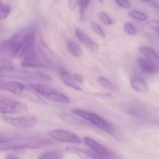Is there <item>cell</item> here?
<instances>
[{
	"label": "cell",
	"mask_w": 159,
	"mask_h": 159,
	"mask_svg": "<svg viewBox=\"0 0 159 159\" xmlns=\"http://www.w3.org/2000/svg\"><path fill=\"white\" fill-rule=\"evenodd\" d=\"M63 154L59 151H50L40 155L38 159H62Z\"/></svg>",
	"instance_id": "20"
},
{
	"label": "cell",
	"mask_w": 159,
	"mask_h": 159,
	"mask_svg": "<svg viewBox=\"0 0 159 159\" xmlns=\"http://www.w3.org/2000/svg\"><path fill=\"white\" fill-rule=\"evenodd\" d=\"M94 96L97 98L103 100H110L112 98V94L109 93H97L94 94Z\"/></svg>",
	"instance_id": "30"
},
{
	"label": "cell",
	"mask_w": 159,
	"mask_h": 159,
	"mask_svg": "<svg viewBox=\"0 0 159 159\" xmlns=\"http://www.w3.org/2000/svg\"><path fill=\"white\" fill-rule=\"evenodd\" d=\"M67 152L74 154L82 159H105L96 152L91 149L83 150L74 147H68L66 149Z\"/></svg>",
	"instance_id": "9"
},
{
	"label": "cell",
	"mask_w": 159,
	"mask_h": 159,
	"mask_svg": "<svg viewBox=\"0 0 159 159\" xmlns=\"http://www.w3.org/2000/svg\"><path fill=\"white\" fill-rule=\"evenodd\" d=\"M75 35L80 42L86 48L93 52L99 51V47L98 44L87 35L81 29L78 28L75 29Z\"/></svg>",
	"instance_id": "8"
},
{
	"label": "cell",
	"mask_w": 159,
	"mask_h": 159,
	"mask_svg": "<svg viewBox=\"0 0 159 159\" xmlns=\"http://www.w3.org/2000/svg\"><path fill=\"white\" fill-rule=\"evenodd\" d=\"M91 26L93 31L101 38H105L106 35L102 29L97 23L94 22H92L91 23Z\"/></svg>",
	"instance_id": "25"
},
{
	"label": "cell",
	"mask_w": 159,
	"mask_h": 159,
	"mask_svg": "<svg viewBox=\"0 0 159 159\" xmlns=\"http://www.w3.org/2000/svg\"><path fill=\"white\" fill-rule=\"evenodd\" d=\"M67 47L70 53L74 57L79 58L82 55V51L80 48L73 41L68 42Z\"/></svg>",
	"instance_id": "21"
},
{
	"label": "cell",
	"mask_w": 159,
	"mask_h": 159,
	"mask_svg": "<svg viewBox=\"0 0 159 159\" xmlns=\"http://www.w3.org/2000/svg\"><path fill=\"white\" fill-rule=\"evenodd\" d=\"M38 49L45 62L50 65L54 64L55 60L53 53L45 43L40 42L38 44Z\"/></svg>",
	"instance_id": "11"
},
{
	"label": "cell",
	"mask_w": 159,
	"mask_h": 159,
	"mask_svg": "<svg viewBox=\"0 0 159 159\" xmlns=\"http://www.w3.org/2000/svg\"><path fill=\"white\" fill-rule=\"evenodd\" d=\"M124 30L128 34L134 35L137 33L136 29L130 22H126L124 25Z\"/></svg>",
	"instance_id": "27"
},
{
	"label": "cell",
	"mask_w": 159,
	"mask_h": 159,
	"mask_svg": "<svg viewBox=\"0 0 159 159\" xmlns=\"http://www.w3.org/2000/svg\"><path fill=\"white\" fill-rule=\"evenodd\" d=\"M51 139L38 136H21L12 141L0 144V151L14 149H39L45 148L53 144Z\"/></svg>",
	"instance_id": "1"
},
{
	"label": "cell",
	"mask_w": 159,
	"mask_h": 159,
	"mask_svg": "<svg viewBox=\"0 0 159 159\" xmlns=\"http://www.w3.org/2000/svg\"><path fill=\"white\" fill-rule=\"evenodd\" d=\"M98 17L100 20L106 25H111L113 24V21L110 17L103 12H99L97 14Z\"/></svg>",
	"instance_id": "26"
},
{
	"label": "cell",
	"mask_w": 159,
	"mask_h": 159,
	"mask_svg": "<svg viewBox=\"0 0 159 159\" xmlns=\"http://www.w3.org/2000/svg\"><path fill=\"white\" fill-rule=\"evenodd\" d=\"M137 62L141 69L146 72L155 73L157 72V67L147 59L139 58Z\"/></svg>",
	"instance_id": "16"
},
{
	"label": "cell",
	"mask_w": 159,
	"mask_h": 159,
	"mask_svg": "<svg viewBox=\"0 0 159 159\" xmlns=\"http://www.w3.org/2000/svg\"><path fill=\"white\" fill-rule=\"evenodd\" d=\"M28 111L23 103L8 98L0 99V114H17Z\"/></svg>",
	"instance_id": "6"
},
{
	"label": "cell",
	"mask_w": 159,
	"mask_h": 159,
	"mask_svg": "<svg viewBox=\"0 0 159 159\" xmlns=\"http://www.w3.org/2000/svg\"><path fill=\"white\" fill-rule=\"evenodd\" d=\"M80 18L81 20L83 21H86L87 17H86V13L85 12V10L80 9Z\"/></svg>",
	"instance_id": "36"
},
{
	"label": "cell",
	"mask_w": 159,
	"mask_h": 159,
	"mask_svg": "<svg viewBox=\"0 0 159 159\" xmlns=\"http://www.w3.org/2000/svg\"><path fill=\"white\" fill-rule=\"evenodd\" d=\"M60 74L61 80L65 85L71 88L74 89L75 90L82 91V88L77 83H76L68 71L64 69H61L60 70Z\"/></svg>",
	"instance_id": "14"
},
{
	"label": "cell",
	"mask_w": 159,
	"mask_h": 159,
	"mask_svg": "<svg viewBox=\"0 0 159 159\" xmlns=\"http://www.w3.org/2000/svg\"><path fill=\"white\" fill-rule=\"evenodd\" d=\"M48 134L52 139L60 142L77 144L82 143V140L79 135L66 130H54L49 132Z\"/></svg>",
	"instance_id": "7"
},
{
	"label": "cell",
	"mask_w": 159,
	"mask_h": 159,
	"mask_svg": "<svg viewBox=\"0 0 159 159\" xmlns=\"http://www.w3.org/2000/svg\"><path fill=\"white\" fill-rule=\"evenodd\" d=\"M130 16L140 21H144L148 19V16L145 13L137 10H131L129 12Z\"/></svg>",
	"instance_id": "23"
},
{
	"label": "cell",
	"mask_w": 159,
	"mask_h": 159,
	"mask_svg": "<svg viewBox=\"0 0 159 159\" xmlns=\"http://www.w3.org/2000/svg\"><path fill=\"white\" fill-rule=\"evenodd\" d=\"M5 159H19V157L15 155H8L6 157Z\"/></svg>",
	"instance_id": "38"
},
{
	"label": "cell",
	"mask_w": 159,
	"mask_h": 159,
	"mask_svg": "<svg viewBox=\"0 0 159 159\" xmlns=\"http://www.w3.org/2000/svg\"><path fill=\"white\" fill-rule=\"evenodd\" d=\"M11 7L0 1V20L6 18L11 13Z\"/></svg>",
	"instance_id": "22"
},
{
	"label": "cell",
	"mask_w": 159,
	"mask_h": 159,
	"mask_svg": "<svg viewBox=\"0 0 159 159\" xmlns=\"http://www.w3.org/2000/svg\"><path fill=\"white\" fill-rule=\"evenodd\" d=\"M83 141L90 149L93 150L105 159H124L92 138L84 137Z\"/></svg>",
	"instance_id": "5"
},
{
	"label": "cell",
	"mask_w": 159,
	"mask_h": 159,
	"mask_svg": "<svg viewBox=\"0 0 159 159\" xmlns=\"http://www.w3.org/2000/svg\"><path fill=\"white\" fill-rule=\"evenodd\" d=\"M30 30H21L7 40V52L10 56L15 57L18 55L27 40Z\"/></svg>",
	"instance_id": "4"
},
{
	"label": "cell",
	"mask_w": 159,
	"mask_h": 159,
	"mask_svg": "<svg viewBox=\"0 0 159 159\" xmlns=\"http://www.w3.org/2000/svg\"><path fill=\"white\" fill-rule=\"evenodd\" d=\"M140 52L155 66H159V55L153 49L148 47L139 48Z\"/></svg>",
	"instance_id": "15"
},
{
	"label": "cell",
	"mask_w": 159,
	"mask_h": 159,
	"mask_svg": "<svg viewBox=\"0 0 159 159\" xmlns=\"http://www.w3.org/2000/svg\"><path fill=\"white\" fill-rule=\"evenodd\" d=\"M36 74L38 76V77L40 78V79H42V80H45L47 81H52V79L50 76L46 74L45 73L42 72H37L36 73Z\"/></svg>",
	"instance_id": "31"
},
{
	"label": "cell",
	"mask_w": 159,
	"mask_h": 159,
	"mask_svg": "<svg viewBox=\"0 0 159 159\" xmlns=\"http://www.w3.org/2000/svg\"><path fill=\"white\" fill-rule=\"evenodd\" d=\"M7 41L0 42V54L4 52H7Z\"/></svg>",
	"instance_id": "32"
},
{
	"label": "cell",
	"mask_w": 159,
	"mask_h": 159,
	"mask_svg": "<svg viewBox=\"0 0 159 159\" xmlns=\"http://www.w3.org/2000/svg\"><path fill=\"white\" fill-rule=\"evenodd\" d=\"M130 85L133 89L140 93H147L149 90L144 79L139 77L134 76L130 79Z\"/></svg>",
	"instance_id": "13"
},
{
	"label": "cell",
	"mask_w": 159,
	"mask_h": 159,
	"mask_svg": "<svg viewBox=\"0 0 159 159\" xmlns=\"http://www.w3.org/2000/svg\"><path fill=\"white\" fill-rule=\"evenodd\" d=\"M116 2L121 7L125 8H129L131 7L130 2L127 0H118L116 1Z\"/></svg>",
	"instance_id": "29"
},
{
	"label": "cell",
	"mask_w": 159,
	"mask_h": 159,
	"mask_svg": "<svg viewBox=\"0 0 159 159\" xmlns=\"http://www.w3.org/2000/svg\"><path fill=\"white\" fill-rule=\"evenodd\" d=\"M77 2V1H69V5L70 8L73 9L74 8L76 4V3Z\"/></svg>",
	"instance_id": "37"
},
{
	"label": "cell",
	"mask_w": 159,
	"mask_h": 159,
	"mask_svg": "<svg viewBox=\"0 0 159 159\" xmlns=\"http://www.w3.org/2000/svg\"><path fill=\"white\" fill-rule=\"evenodd\" d=\"M25 85L16 81H9L0 85V89L8 91L17 95L21 94L25 90Z\"/></svg>",
	"instance_id": "10"
},
{
	"label": "cell",
	"mask_w": 159,
	"mask_h": 159,
	"mask_svg": "<svg viewBox=\"0 0 159 159\" xmlns=\"http://www.w3.org/2000/svg\"><path fill=\"white\" fill-rule=\"evenodd\" d=\"M89 1H84V0H80L77 1V3L79 4L80 9L85 10L89 6Z\"/></svg>",
	"instance_id": "33"
},
{
	"label": "cell",
	"mask_w": 159,
	"mask_h": 159,
	"mask_svg": "<svg viewBox=\"0 0 159 159\" xmlns=\"http://www.w3.org/2000/svg\"><path fill=\"white\" fill-rule=\"evenodd\" d=\"M21 65L23 67L30 68H44L45 67L44 64H43L37 57L21 61Z\"/></svg>",
	"instance_id": "19"
},
{
	"label": "cell",
	"mask_w": 159,
	"mask_h": 159,
	"mask_svg": "<svg viewBox=\"0 0 159 159\" xmlns=\"http://www.w3.org/2000/svg\"><path fill=\"white\" fill-rule=\"evenodd\" d=\"M73 78L75 81H76L78 83L82 84L83 82V78L78 73H74L73 75Z\"/></svg>",
	"instance_id": "34"
},
{
	"label": "cell",
	"mask_w": 159,
	"mask_h": 159,
	"mask_svg": "<svg viewBox=\"0 0 159 159\" xmlns=\"http://www.w3.org/2000/svg\"><path fill=\"white\" fill-rule=\"evenodd\" d=\"M158 34L159 36V30L158 31Z\"/></svg>",
	"instance_id": "39"
},
{
	"label": "cell",
	"mask_w": 159,
	"mask_h": 159,
	"mask_svg": "<svg viewBox=\"0 0 159 159\" xmlns=\"http://www.w3.org/2000/svg\"><path fill=\"white\" fill-rule=\"evenodd\" d=\"M30 87L34 91L43 97L46 94L54 89L51 87L42 84H33L30 86Z\"/></svg>",
	"instance_id": "18"
},
{
	"label": "cell",
	"mask_w": 159,
	"mask_h": 159,
	"mask_svg": "<svg viewBox=\"0 0 159 159\" xmlns=\"http://www.w3.org/2000/svg\"><path fill=\"white\" fill-rule=\"evenodd\" d=\"M97 82L101 87L111 91L118 92L119 91V87L116 83L105 77H99L97 78Z\"/></svg>",
	"instance_id": "17"
},
{
	"label": "cell",
	"mask_w": 159,
	"mask_h": 159,
	"mask_svg": "<svg viewBox=\"0 0 159 159\" xmlns=\"http://www.w3.org/2000/svg\"><path fill=\"white\" fill-rule=\"evenodd\" d=\"M15 134L8 132H0V144L12 141L16 137Z\"/></svg>",
	"instance_id": "24"
},
{
	"label": "cell",
	"mask_w": 159,
	"mask_h": 159,
	"mask_svg": "<svg viewBox=\"0 0 159 159\" xmlns=\"http://www.w3.org/2000/svg\"><path fill=\"white\" fill-rule=\"evenodd\" d=\"M147 25L152 29L159 30V21L157 20H150L147 22Z\"/></svg>",
	"instance_id": "28"
},
{
	"label": "cell",
	"mask_w": 159,
	"mask_h": 159,
	"mask_svg": "<svg viewBox=\"0 0 159 159\" xmlns=\"http://www.w3.org/2000/svg\"><path fill=\"white\" fill-rule=\"evenodd\" d=\"M144 2H148L149 5H150L151 6L153 7L159 13V4L156 1H144Z\"/></svg>",
	"instance_id": "35"
},
{
	"label": "cell",
	"mask_w": 159,
	"mask_h": 159,
	"mask_svg": "<svg viewBox=\"0 0 159 159\" xmlns=\"http://www.w3.org/2000/svg\"><path fill=\"white\" fill-rule=\"evenodd\" d=\"M72 112L77 116L89 121L100 129L110 134L117 141L120 142L124 141V136L122 133L99 115L79 109H75L73 110Z\"/></svg>",
	"instance_id": "2"
},
{
	"label": "cell",
	"mask_w": 159,
	"mask_h": 159,
	"mask_svg": "<svg viewBox=\"0 0 159 159\" xmlns=\"http://www.w3.org/2000/svg\"><path fill=\"white\" fill-rule=\"evenodd\" d=\"M2 119L7 124L22 129H30L36 126L38 120L35 116L26 115L18 117L2 116Z\"/></svg>",
	"instance_id": "3"
},
{
	"label": "cell",
	"mask_w": 159,
	"mask_h": 159,
	"mask_svg": "<svg viewBox=\"0 0 159 159\" xmlns=\"http://www.w3.org/2000/svg\"><path fill=\"white\" fill-rule=\"evenodd\" d=\"M44 98L55 102L62 104H70L71 101L69 97L54 89L46 94Z\"/></svg>",
	"instance_id": "12"
},
{
	"label": "cell",
	"mask_w": 159,
	"mask_h": 159,
	"mask_svg": "<svg viewBox=\"0 0 159 159\" xmlns=\"http://www.w3.org/2000/svg\"><path fill=\"white\" fill-rule=\"evenodd\" d=\"M1 84H0V85H1Z\"/></svg>",
	"instance_id": "40"
}]
</instances>
